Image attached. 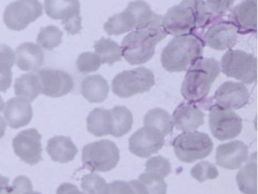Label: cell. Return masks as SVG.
<instances>
[{
	"label": "cell",
	"mask_w": 258,
	"mask_h": 194,
	"mask_svg": "<svg viewBox=\"0 0 258 194\" xmlns=\"http://www.w3.org/2000/svg\"><path fill=\"white\" fill-rule=\"evenodd\" d=\"M56 194H85L80 191L78 186L70 183H64L57 189Z\"/></svg>",
	"instance_id": "42"
},
{
	"label": "cell",
	"mask_w": 258,
	"mask_h": 194,
	"mask_svg": "<svg viewBox=\"0 0 258 194\" xmlns=\"http://www.w3.org/2000/svg\"><path fill=\"white\" fill-rule=\"evenodd\" d=\"M222 72L244 84L256 80V58L251 54L229 49L221 60Z\"/></svg>",
	"instance_id": "8"
},
{
	"label": "cell",
	"mask_w": 258,
	"mask_h": 194,
	"mask_svg": "<svg viewBox=\"0 0 258 194\" xmlns=\"http://www.w3.org/2000/svg\"><path fill=\"white\" fill-rule=\"evenodd\" d=\"M42 16L43 6L39 0H16L6 8L4 22L11 31H22Z\"/></svg>",
	"instance_id": "9"
},
{
	"label": "cell",
	"mask_w": 258,
	"mask_h": 194,
	"mask_svg": "<svg viewBox=\"0 0 258 194\" xmlns=\"http://www.w3.org/2000/svg\"><path fill=\"white\" fill-rule=\"evenodd\" d=\"M144 125L159 131L164 137L169 135L173 128L170 114L161 108L150 110L145 116Z\"/></svg>",
	"instance_id": "30"
},
{
	"label": "cell",
	"mask_w": 258,
	"mask_h": 194,
	"mask_svg": "<svg viewBox=\"0 0 258 194\" xmlns=\"http://www.w3.org/2000/svg\"><path fill=\"white\" fill-rule=\"evenodd\" d=\"M4 106H5V104H4V99H3V98L0 96V113L2 112L3 110H4Z\"/></svg>",
	"instance_id": "45"
},
{
	"label": "cell",
	"mask_w": 258,
	"mask_h": 194,
	"mask_svg": "<svg viewBox=\"0 0 258 194\" xmlns=\"http://www.w3.org/2000/svg\"><path fill=\"white\" fill-rule=\"evenodd\" d=\"M146 171L164 179L171 172V165L166 158L161 156H155L150 158L146 162Z\"/></svg>",
	"instance_id": "36"
},
{
	"label": "cell",
	"mask_w": 258,
	"mask_h": 194,
	"mask_svg": "<svg viewBox=\"0 0 258 194\" xmlns=\"http://www.w3.org/2000/svg\"><path fill=\"white\" fill-rule=\"evenodd\" d=\"M256 2L257 0H244L232 9L229 14V22L240 34L256 31Z\"/></svg>",
	"instance_id": "19"
},
{
	"label": "cell",
	"mask_w": 258,
	"mask_h": 194,
	"mask_svg": "<svg viewBox=\"0 0 258 194\" xmlns=\"http://www.w3.org/2000/svg\"><path fill=\"white\" fill-rule=\"evenodd\" d=\"M216 105L227 110H238L248 103V90L240 82H226L216 91L214 97Z\"/></svg>",
	"instance_id": "15"
},
{
	"label": "cell",
	"mask_w": 258,
	"mask_h": 194,
	"mask_svg": "<svg viewBox=\"0 0 258 194\" xmlns=\"http://www.w3.org/2000/svg\"><path fill=\"white\" fill-rule=\"evenodd\" d=\"M172 123L178 130L194 132L204 124L205 114L194 103H182L177 107L172 117Z\"/></svg>",
	"instance_id": "18"
},
{
	"label": "cell",
	"mask_w": 258,
	"mask_h": 194,
	"mask_svg": "<svg viewBox=\"0 0 258 194\" xmlns=\"http://www.w3.org/2000/svg\"><path fill=\"white\" fill-rule=\"evenodd\" d=\"M109 85L101 75H91L84 78L81 83V94L91 103H101L108 98Z\"/></svg>",
	"instance_id": "23"
},
{
	"label": "cell",
	"mask_w": 258,
	"mask_h": 194,
	"mask_svg": "<svg viewBox=\"0 0 258 194\" xmlns=\"http://www.w3.org/2000/svg\"><path fill=\"white\" fill-rule=\"evenodd\" d=\"M167 36L162 17L156 15L147 26L135 29L123 39L120 47L122 57L132 65L145 64L152 59L155 46Z\"/></svg>",
	"instance_id": "1"
},
{
	"label": "cell",
	"mask_w": 258,
	"mask_h": 194,
	"mask_svg": "<svg viewBox=\"0 0 258 194\" xmlns=\"http://www.w3.org/2000/svg\"><path fill=\"white\" fill-rule=\"evenodd\" d=\"M44 52L35 43L27 42L16 49V65L23 71H37L44 64Z\"/></svg>",
	"instance_id": "21"
},
{
	"label": "cell",
	"mask_w": 258,
	"mask_h": 194,
	"mask_svg": "<svg viewBox=\"0 0 258 194\" xmlns=\"http://www.w3.org/2000/svg\"><path fill=\"white\" fill-rule=\"evenodd\" d=\"M109 194H136L131 182L114 180L109 184Z\"/></svg>",
	"instance_id": "41"
},
{
	"label": "cell",
	"mask_w": 258,
	"mask_h": 194,
	"mask_svg": "<svg viewBox=\"0 0 258 194\" xmlns=\"http://www.w3.org/2000/svg\"><path fill=\"white\" fill-rule=\"evenodd\" d=\"M41 93L47 97L60 98L69 94L75 87L73 78L63 70L44 68L37 73Z\"/></svg>",
	"instance_id": "13"
},
{
	"label": "cell",
	"mask_w": 258,
	"mask_h": 194,
	"mask_svg": "<svg viewBox=\"0 0 258 194\" xmlns=\"http://www.w3.org/2000/svg\"><path fill=\"white\" fill-rule=\"evenodd\" d=\"M164 144L162 134L150 126H145L129 139V150L139 157L148 158L158 153Z\"/></svg>",
	"instance_id": "14"
},
{
	"label": "cell",
	"mask_w": 258,
	"mask_h": 194,
	"mask_svg": "<svg viewBox=\"0 0 258 194\" xmlns=\"http://www.w3.org/2000/svg\"><path fill=\"white\" fill-rule=\"evenodd\" d=\"M4 117L12 129L25 127L32 120L33 108L26 99L13 98L6 104Z\"/></svg>",
	"instance_id": "20"
},
{
	"label": "cell",
	"mask_w": 258,
	"mask_h": 194,
	"mask_svg": "<svg viewBox=\"0 0 258 194\" xmlns=\"http://www.w3.org/2000/svg\"><path fill=\"white\" fill-rule=\"evenodd\" d=\"M81 187L88 194H109V185L105 179L93 173L83 177Z\"/></svg>",
	"instance_id": "33"
},
{
	"label": "cell",
	"mask_w": 258,
	"mask_h": 194,
	"mask_svg": "<svg viewBox=\"0 0 258 194\" xmlns=\"http://www.w3.org/2000/svg\"><path fill=\"white\" fill-rule=\"evenodd\" d=\"M14 88L16 95L30 102L35 100L41 93L40 79L34 73H27L17 78Z\"/></svg>",
	"instance_id": "25"
},
{
	"label": "cell",
	"mask_w": 258,
	"mask_h": 194,
	"mask_svg": "<svg viewBox=\"0 0 258 194\" xmlns=\"http://www.w3.org/2000/svg\"><path fill=\"white\" fill-rule=\"evenodd\" d=\"M63 32L54 25L40 28L37 42L42 48L47 51H53L62 43Z\"/></svg>",
	"instance_id": "32"
},
{
	"label": "cell",
	"mask_w": 258,
	"mask_h": 194,
	"mask_svg": "<svg viewBox=\"0 0 258 194\" xmlns=\"http://www.w3.org/2000/svg\"><path fill=\"white\" fill-rule=\"evenodd\" d=\"M213 19L203 0H182L164 15L162 25L167 34L176 37L194 34L196 30L209 25Z\"/></svg>",
	"instance_id": "2"
},
{
	"label": "cell",
	"mask_w": 258,
	"mask_h": 194,
	"mask_svg": "<svg viewBox=\"0 0 258 194\" xmlns=\"http://www.w3.org/2000/svg\"><path fill=\"white\" fill-rule=\"evenodd\" d=\"M139 180L141 182L146 194H166L167 185L164 178L152 173L140 174Z\"/></svg>",
	"instance_id": "34"
},
{
	"label": "cell",
	"mask_w": 258,
	"mask_h": 194,
	"mask_svg": "<svg viewBox=\"0 0 258 194\" xmlns=\"http://www.w3.org/2000/svg\"><path fill=\"white\" fill-rule=\"evenodd\" d=\"M209 126L212 135L220 141L232 139L242 130V120L232 110L223 109L217 105L211 107Z\"/></svg>",
	"instance_id": "11"
},
{
	"label": "cell",
	"mask_w": 258,
	"mask_h": 194,
	"mask_svg": "<svg viewBox=\"0 0 258 194\" xmlns=\"http://www.w3.org/2000/svg\"><path fill=\"white\" fill-rule=\"evenodd\" d=\"M42 135L36 129H26L19 132L13 141L16 156L25 163L36 165L42 160Z\"/></svg>",
	"instance_id": "12"
},
{
	"label": "cell",
	"mask_w": 258,
	"mask_h": 194,
	"mask_svg": "<svg viewBox=\"0 0 258 194\" xmlns=\"http://www.w3.org/2000/svg\"><path fill=\"white\" fill-rule=\"evenodd\" d=\"M247 159L248 149L242 141H231L217 147L216 162L217 165L226 169H238Z\"/></svg>",
	"instance_id": "17"
},
{
	"label": "cell",
	"mask_w": 258,
	"mask_h": 194,
	"mask_svg": "<svg viewBox=\"0 0 258 194\" xmlns=\"http://www.w3.org/2000/svg\"><path fill=\"white\" fill-rule=\"evenodd\" d=\"M94 49L102 64L112 65L114 63L121 61L120 46L111 39L102 37L95 43Z\"/></svg>",
	"instance_id": "29"
},
{
	"label": "cell",
	"mask_w": 258,
	"mask_h": 194,
	"mask_svg": "<svg viewBox=\"0 0 258 194\" xmlns=\"http://www.w3.org/2000/svg\"><path fill=\"white\" fill-rule=\"evenodd\" d=\"M154 85L153 72L144 67L121 72L116 75L111 82L113 92L123 99L147 92Z\"/></svg>",
	"instance_id": "6"
},
{
	"label": "cell",
	"mask_w": 258,
	"mask_h": 194,
	"mask_svg": "<svg viewBox=\"0 0 258 194\" xmlns=\"http://www.w3.org/2000/svg\"><path fill=\"white\" fill-rule=\"evenodd\" d=\"M126 10H128L135 19V29L147 26L157 15L152 11L150 6L143 0H136L130 3Z\"/></svg>",
	"instance_id": "31"
},
{
	"label": "cell",
	"mask_w": 258,
	"mask_h": 194,
	"mask_svg": "<svg viewBox=\"0 0 258 194\" xmlns=\"http://www.w3.org/2000/svg\"><path fill=\"white\" fill-rule=\"evenodd\" d=\"M46 14L53 20H61L69 35H76L82 30L79 0H45Z\"/></svg>",
	"instance_id": "10"
},
{
	"label": "cell",
	"mask_w": 258,
	"mask_h": 194,
	"mask_svg": "<svg viewBox=\"0 0 258 194\" xmlns=\"http://www.w3.org/2000/svg\"><path fill=\"white\" fill-rule=\"evenodd\" d=\"M48 154L55 162L67 163L74 160L78 153V147L69 137L55 136L48 141Z\"/></svg>",
	"instance_id": "22"
},
{
	"label": "cell",
	"mask_w": 258,
	"mask_h": 194,
	"mask_svg": "<svg viewBox=\"0 0 258 194\" xmlns=\"http://www.w3.org/2000/svg\"><path fill=\"white\" fill-rule=\"evenodd\" d=\"M25 194H42L40 193V192H36V191H30V192H27V193Z\"/></svg>",
	"instance_id": "46"
},
{
	"label": "cell",
	"mask_w": 258,
	"mask_h": 194,
	"mask_svg": "<svg viewBox=\"0 0 258 194\" xmlns=\"http://www.w3.org/2000/svg\"><path fill=\"white\" fill-rule=\"evenodd\" d=\"M173 146L179 160L191 163L209 156L214 143L208 134L194 131L184 132L176 137Z\"/></svg>",
	"instance_id": "7"
},
{
	"label": "cell",
	"mask_w": 258,
	"mask_h": 194,
	"mask_svg": "<svg viewBox=\"0 0 258 194\" xmlns=\"http://www.w3.org/2000/svg\"><path fill=\"white\" fill-rule=\"evenodd\" d=\"M191 174L195 179L202 183L207 180L217 178L219 171L214 164L204 161L196 164L191 168Z\"/></svg>",
	"instance_id": "37"
},
{
	"label": "cell",
	"mask_w": 258,
	"mask_h": 194,
	"mask_svg": "<svg viewBox=\"0 0 258 194\" xmlns=\"http://www.w3.org/2000/svg\"><path fill=\"white\" fill-rule=\"evenodd\" d=\"M33 190L31 180L26 176L20 175L16 177L10 187V194H25Z\"/></svg>",
	"instance_id": "40"
},
{
	"label": "cell",
	"mask_w": 258,
	"mask_h": 194,
	"mask_svg": "<svg viewBox=\"0 0 258 194\" xmlns=\"http://www.w3.org/2000/svg\"><path fill=\"white\" fill-rule=\"evenodd\" d=\"M119 159L120 150L110 140H101L90 143L83 149V164L92 172L111 171L115 168Z\"/></svg>",
	"instance_id": "5"
},
{
	"label": "cell",
	"mask_w": 258,
	"mask_h": 194,
	"mask_svg": "<svg viewBox=\"0 0 258 194\" xmlns=\"http://www.w3.org/2000/svg\"><path fill=\"white\" fill-rule=\"evenodd\" d=\"M87 130L96 137L111 135L112 117L110 110L96 108L87 117Z\"/></svg>",
	"instance_id": "24"
},
{
	"label": "cell",
	"mask_w": 258,
	"mask_h": 194,
	"mask_svg": "<svg viewBox=\"0 0 258 194\" xmlns=\"http://www.w3.org/2000/svg\"><path fill=\"white\" fill-rule=\"evenodd\" d=\"M238 31L229 22L214 23L207 31L205 42L210 48L215 50L230 49L236 44Z\"/></svg>",
	"instance_id": "16"
},
{
	"label": "cell",
	"mask_w": 258,
	"mask_h": 194,
	"mask_svg": "<svg viewBox=\"0 0 258 194\" xmlns=\"http://www.w3.org/2000/svg\"><path fill=\"white\" fill-rule=\"evenodd\" d=\"M0 194H10V179L0 174Z\"/></svg>",
	"instance_id": "43"
},
{
	"label": "cell",
	"mask_w": 258,
	"mask_h": 194,
	"mask_svg": "<svg viewBox=\"0 0 258 194\" xmlns=\"http://www.w3.org/2000/svg\"><path fill=\"white\" fill-rule=\"evenodd\" d=\"M256 156L254 159L251 156L250 160L244 166L240 168L236 176L237 183L240 190L244 194H256Z\"/></svg>",
	"instance_id": "26"
},
{
	"label": "cell",
	"mask_w": 258,
	"mask_h": 194,
	"mask_svg": "<svg viewBox=\"0 0 258 194\" xmlns=\"http://www.w3.org/2000/svg\"><path fill=\"white\" fill-rule=\"evenodd\" d=\"M101 64L99 56L93 52H83L78 56L76 62L78 71L84 74L97 71Z\"/></svg>",
	"instance_id": "35"
},
{
	"label": "cell",
	"mask_w": 258,
	"mask_h": 194,
	"mask_svg": "<svg viewBox=\"0 0 258 194\" xmlns=\"http://www.w3.org/2000/svg\"><path fill=\"white\" fill-rule=\"evenodd\" d=\"M235 0H207L205 2L208 12L215 19L224 16L233 5Z\"/></svg>",
	"instance_id": "38"
},
{
	"label": "cell",
	"mask_w": 258,
	"mask_h": 194,
	"mask_svg": "<svg viewBox=\"0 0 258 194\" xmlns=\"http://www.w3.org/2000/svg\"><path fill=\"white\" fill-rule=\"evenodd\" d=\"M135 28V19L126 10L123 13L114 15L104 25V30L109 35H121Z\"/></svg>",
	"instance_id": "27"
},
{
	"label": "cell",
	"mask_w": 258,
	"mask_h": 194,
	"mask_svg": "<svg viewBox=\"0 0 258 194\" xmlns=\"http://www.w3.org/2000/svg\"><path fill=\"white\" fill-rule=\"evenodd\" d=\"M220 66L214 58H201L191 66L184 78L181 93L191 103L202 102L218 77Z\"/></svg>",
	"instance_id": "4"
},
{
	"label": "cell",
	"mask_w": 258,
	"mask_h": 194,
	"mask_svg": "<svg viewBox=\"0 0 258 194\" xmlns=\"http://www.w3.org/2000/svg\"><path fill=\"white\" fill-rule=\"evenodd\" d=\"M6 129H7V122L2 117H0V139L5 135Z\"/></svg>",
	"instance_id": "44"
},
{
	"label": "cell",
	"mask_w": 258,
	"mask_h": 194,
	"mask_svg": "<svg viewBox=\"0 0 258 194\" xmlns=\"http://www.w3.org/2000/svg\"><path fill=\"white\" fill-rule=\"evenodd\" d=\"M203 40L195 34L176 36L164 48L161 64L170 73L188 70L203 55Z\"/></svg>",
	"instance_id": "3"
},
{
	"label": "cell",
	"mask_w": 258,
	"mask_h": 194,
	"mask_svg": "<svg viewBox=\"0 0 258 194\" xmlns=\"http://www.w3.org/2000/svg\"><path fill=\"white\" fill-rule=\"evenodd\" d=\"M13 64L0 60V91L6 92L11 87L13 82Z\"/></svg>",
	"instance_id": "39"
},
{
	"label": "cell",
	"mask_w": 258,
	"mask_h": 194,
	"mask_svg": "<svg viewBox=\"0 0 258 194\" xmlns=\"http://www.w3.org/2000/svg\"><path fill=\"white\" fill-rule=\"evenodd\" d=\"M111 111L112 117V130L111 135L122 137L127 134L132 129L134 117L132 113L126 107L116 106Z\"/></svg>",
	"instance_id": "28"
}]
</instances>
